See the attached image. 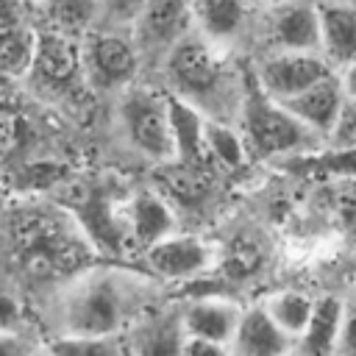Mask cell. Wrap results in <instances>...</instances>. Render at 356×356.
Segmentation results:
<instances>
[{"mask_svg": "<svg viewBox=\"0 0 356 356\" xmlns=\"http://www.w3.org/2000/svg\"><path fill=\"white\" fill-rule=\"evenodd\" d=\"M95 67L108 81L128 78L134 72V53L120 39H100L95 47Z\"/></svg>", "mask_w": 356, "mask_h": 356, "instance_id": "18", "label": "cell"}, {"mask_svg": "<svg viewBox=\"0 0 356 356\" xmlns=\"http://www.w3.org/2000/svg\"><path fill=\"white\" fill-rule=\"evenodd\" d=\"M172 72L181 83L192 89H206L214 81V58L203 44L186 42L172 53Z\"/></svg>", "mask_w": 356, "mask_h": 356, "instance_id": "13", "label": "cell"}, {"mask_svg": "<svg viewBox=\"0 0 356 356\" xmlns=\"http://www.w3.org/2000/svg\"><path fill=\"white\" fill-rule=\"evenodd\" d=\"M331 125H334V142L339 147H353L356 145V100L339 108Z\"/></svg>", "mask_w": 356, "mask_h": 356, "instance_id": "24", "label": "cell"}, {"mask_svg": "<svg viewBox=\"0 0 356 356\" xmlns=\"http://www.w3.org/2000/svg\"><path fill=\"white\" fill-rule=\"evenodd\" d=\"M92 17V3L89 0H53V19L61 28H81Z\"/></svg>", "mask_w": 356, "mask_h": 356, "instance_id": "22", "label": "cell"}, {"mask_svg": "<svg viewBox=\"0 0 356 356\" xmlns=\"http://www.w3.org/2000/svg\"><path fill=\"white\" fill-rule=\"evenodd\" d=\"M225 264H228V270L236 273V275L250 273V270L256 267V250H250L248 245H236V248L231 250V256H228Z\"/></svg>", "mask_w": 356, "mask_h": 356, "instance_id": "27", "label": "cell"}, {"mask_svg": "<svg viewBox=\"0 0 356 356\" xmlns=\"http://www.w3.org/2000/svg\"><path fill=\"white\" fill-rule=\"evenodd\" d=\"M22 350H25V345H22L19 337H14L8 331H0V353H22Z\"/></svg>", "mask_w": 356, "mask_h": 356, "instance_id": "30", "label": "cell"}, {"mask_svg": "<svg viewBox=\"0 0 356 356\" xmlns=\"http://www.w3.org/2000/svg\"><path fill=\"white\" fill-rule=\"evenodd\" d=\"M337 348H342L348 353H356V306L342 312L339 334H337Z\"/></svg>", "mask_w": 356, "mask_h": 356, "instance_id": "25", "label": "cell"}, {"mask_svg": "<svg viewBox=\"0 0 356 356\" xmlns=\"http://www.w3.org/2000/svg\"><path fill=\"white\" fill-rule=\"evenodd\" d=\"M78 64V56H75V47L72 42H67L64 36H42L39 44H36V67L50 78V81H64L72 75Z\"/></svg>", "mask_w": 356, "mask_h": 356, "instance_id": "15", "label": "cell"}, {"mask_svg": "<svg viewBox=\"0 0 356 356\" xmlns=\"http://www.w3.org/2000/svg\"><path fill=\"white\" fill-rule=\"evenodd\" d=\"M339 320H342V309L334 298L320 300L317 306H312V317L309 325L303 331L306 345L312 350H328L337 345V334H339Z\"/></svg>", "mask_w": 356, "mask_h": 356, "instance_id": "16", "label": "cell"}, {"mask_svg": "<svg viewBox=\"0 0 356 356\" xmlns=\"http://www.w3.org/2000/svg\"><path fill=\"white\" fill-rule=\"evenodd\" d=\"M31 53H33L31 42L19 33H11V36L0 39V64L8 67V70H19L31 58Z\"/></svg>", "mask_w": 356, "mask_h": 356, "instance_id": "23", "label": "cell"}, {"mask_svg": "<svg viewBox=\"0 0 356 356\" xmlns=\"http://www.w3.org/2000/svg\"><path fill=\"white\" fill-rule=\"evenodd\" d=\"M345 92L350 95V100H356V61L348 67L345 72Z\"/></svg>", "mask_w": 356, "mask_h": 356, "instance_id": "32", "label": "cell"}, {"mask_svg": "<svg viewBox=\"0 0 356 356\" xmlns=\"http://www.w3.org/2000/svg\"><path fill=\"white\" fill-rule=\"evenodd\" d=\"M320 78H325V64L306 50H289L264 67V83L278 97H289Z\"/></svg>", "mask_w": 356, "mask_h": 356, "instance_id": "4", "label": "cell"}, {"mask_svg": "<svg viewBox=\"0 0 356 356\" xmlns=\"http://www.w3.org/2000/svg\"><path fill=\"white\" fill-rule=\"evenodd\" d=\"M147 261L170 278H181V275H192L197 270L206 267L209 261V250L203 242L192 239V236H172V239H159L153 242Z\"/></svg>", "mask_w": 356, "mask_h": 356, "instance_id": "5", "label": "cell"}, {"mask_svg": "<svg viewBox=\"0 0 356 356\" xmlns=\"http://www.w3.org/2000/svg\"><path fill=\"white\" fill-rule=\"evenodd\" d=\"M206 142H209L211 153H214L222 164H231V167H234V164L242 161V147H239L236 136H234L228 128H217V125L206 128Z\"/></svg>", "mask_w": 356, "mask_h": 356, "instance_id": "21", "label": "cell"}, {"mask_svg": "<svg viewBox=\"0 0 356 356\" xmlns=\"http://www.w3.org/2000/svg\"><path fill=\"white\" fill-rule=\"evenodd\" d=\"M128 125H131V136L136 139V145L142 150H147L150 156L172 153V142H175L172 120H170V114L161 111L159 103L145 100V97L131 100L128 103Z\"/></svg>", "mask_w": 356, "mask_h": 356, "instance_id": "3", "label": "cell"}, {"mask_svg": "<svg viewBox=\"0 0 356 356\" xmlns=\"http://www.w3.org/2000/svg\"><path fill=\"white\" fill-rule=\"evenodd\" d=\"M184 350H186V353H222L225 345H217V342L203 339V337H189V339L184 342Z\"/></svg>", "mask_w": 356, "mask_h": 356, "instance_id": "29", "label": "cell"}, {"mask_svg": "<svg viewBox=\"0 0 356 356\" xmlns=\"http://www.w3.org/2000/svg\"><path fill=\"white\" fill-rule=\"evenodd\" d=\"M17 242L22 250L25 270L36 278L56 275L61 270H70L75 261V245L61 231L58 222L47 217H28L17 225Z\"/></svg>", "mask_w": 356, "mask_h": 356, "instance_id": "1", "label": "cell"}, {"mask_svg": "<svg viewBox=\"0 0 356 356\" xmlns=\"http://www.w3.org/2000/svg\"><path fill=\"white\" fill-rule=\"evenodd\" d=\"M320 42L328 56L337 61L356 58V8L350 6H325L320 14Z\"/></svg>", "mask_w": 356, "mask_h": 356, "instance_id": "7", "label": "cell"}, {"mask_svg": "<svg viewBox=\"0 0 356 356\" xmlns=\"http://www.w3.org/2000/svg\"><path fill=\"white\" fill-rule=\"evenodd\" d=\"M134 231L142 242H159L167 228H170V211L167 206L159 200V197H150V195H142L136 203H134Z\"/></svg>", "mask_w": 356, "mask_h": 356, "instance_id": "17", "label": "cell"}, {"mask_svg": "<svg viewBox=\"0 0 356 356\" xmlns=\"http://www.w3.org/2000/svg\"><path fill=\"white\" fill-rule=\"evenodd\" d=\"M353 292H356V289H353Z\"/></svg>", "mask_w": 356, "mask_h": 356, "instance_id": "33", "label": "cell"}, {"mask_svg": "<svg viewBox=\"0 0 356 356\" xmlns=\"http://www.w3.org/2000/svg\"><path fill=\"white\" fill-rule=\"evenodd\" d=\"M334 203L342 217H356V181H342L334 192Z\"/></svg>", "mask_w": 356, "mask_h": 356, "instance_id": "26", "label": "cell"}, {"mask_svg": "<svg viewBox=\"0 0 356 356\" xmlns=\"http://www.w3.org/2000/svg\"><path fill=\"white\" fill-rule=\"evenodd\" d=\"M284 103L292 117H300L303 122L317 128H328L339 111V89L328 78H320L306 89L284 97Z\"/></svg>", "mask_w": 356, "mask_h": 356, "instance_id": "6", "label": "cell"}, {"mask_svg": "<svg viewBox=\"0 0 356 356\" xmlns=\"http://www.w3.org/2000/svg\"><path fill=\"white\" fill-rule=\"evenodd\" d=\"M312 306L314 303L300 292H278L267 300L264 312L286 337H303L312 317Z\"/></svg>", "mask_w": 356, "mask_h": 356, "instance_id": "12", "label": "cell"}, {"mask_svg": "<svg viewBox=\"0 0 356 356\" xmlns=\"http://www.w3.org/2000/svg\"><path fill=\"white\" fill-rule=\"evenodd\" d=\"M253 139L264 153H275V150H286L300 139L298 122L284 114V111H273V108H259L253 114L250 122Z\"/></svg>", "mask_w": 356, "mask_h": 356, "instance_id": "10", "label": "cell"}, {"mask_svg": "<svg viewBox=\"0 0 356 356\" xmlns=\"http://www.w3.org/2000/svg\"><path fill=\"white\" fill-rule=\"evenodd\" d=\"M147 0H111V14L117 19H134L142 14Z\"/></svg>", "mask_w": 356, "mask_h": 356, "instance_id": "28", "label": "cell"}, {"mask_svg": "<svg viewBox=\"0 0 356 356\" xmlns=\"http://www.w3.org/2000/svg\"><path fill=\"white\" fill-rule=\"evenodd\" d=\"M236 323H239L236 309L228 303H220V300H203L186 312L189 337H203V339H211L217 345H225L234 337Z\"/></svg>", "mask_w": 356, "mask_h": 356, "instance_id": "8", "label": "cell"}, {"mask_svg": "<svg viewBox=\"0 0 356 356\" xmlns=\"http://www.w3.org/2000/svg\"><path fill=\"white\" fill-rule=\"evenodd\" d=\"M142 22L153 39H172L186 25V3L184 0H147L142 8Z\"/></svg>", "mask_w": 356, "mask_h": 356, "instance_id": "14", "label": "cell"}, {"mask_svg": "<svg viewBox=\"0 0 356 356\" xmlns=\"http://www.w3.org/2000/svg\"><path fill=\"white\" fill-rule=\"evenodd\" d=\"M11 142H14V125H11L8 117H0V153L8 150Z\"/></svg>", "mask_w": 356, "mask_h": 356, "instance_id": "31", "label": "cell"}, {"mask_svg": "<svg viewBox=\"0 0 356 356\" xmlns=\"http://www.w3.org/2000/svg\"><path fill=\"white\" fill-rule=\"evenodd\" d=\"M275 36L289 50H309L320 39V19L306 6H292L278 14L275 19Z\"/></svg>", "mask_w": 356, "mask_h": 356, "instance_id": "11", "label": "cell"}, {"mask_svg": "<svg viewBox=\"0 0 356 356\" xmlns=\"http://www.w3.org/2000/svg\"><path fill=\"white\" fill-rule=\"evenodd\" d=\"M239 0H203V22L214 36H225L239 25Z\"/></svg>", "mask_w": 356, "mask_h": 356, "instance_id": "20", "label": "cell"}, {"mask_svg": "<svg viewBox=\"0 0 356 356\" xmlns=\"http://www.w3.org/2000/svg\"><path fill=\"white\" fill-rule=\"evenodd\" d=\"M164 184L181 200H203L209 192V178L195 167H172L164 175Z\"/></svg>", "mask_w": 356, "mask_h": 356, "instance_id": "19", "label": "cell"}, {"mask_svg": "<svg viewBox=\"0 0 356 356\" xmlns=\"http://www.w3.org/2000/svg\"><path fill=\"white\" fill-rule=\"evenodd\" d=\"M236 348L242 353H281L286 334L270 320L267 312H250L236 323Z\"/></svg>", "mask_w": 356, "mask_h": 356, "instance_id": "9", "label": "cell"}, {"mask_svg": "<svg viewBox=\"0 0 356 356\" xmlns=\"http://www.w3.org/2000/svg\"><path fill=\"white\" fill-rule=\"evenodd\" d=\"M120 298L108 284H95L89 289H83L70 312V323L75 331L86 334V337H100L108 334L120 325Z\"/></svg>", "mask_w": 356, "mask_h": 356, "instance_id": "2", "label": "cell"}]
</instances>
